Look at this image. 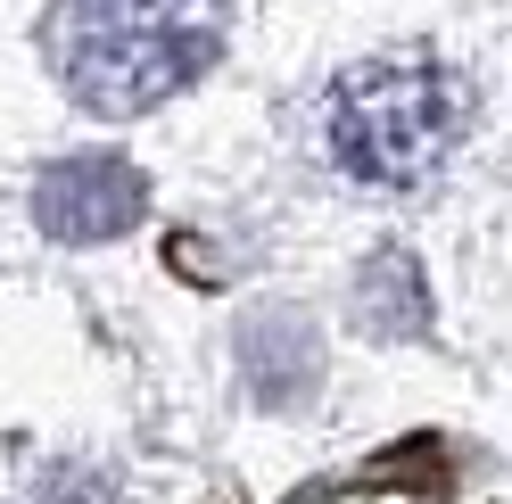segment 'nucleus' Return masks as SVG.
Here are the masks:
<instances>
[{
  "label": "nucleus",
  "instance_id": "f257e3e1",
  "mask_svg": "<svg viewBox=\"0 0 512 504\" xmlns=\"http://www.w3.org/2000/svg\"><path fill=\"white\" fill-rule=\"evenodd\" d=\"M50 42L83 108L141 116L207 75L223 42V0H67Z\"/></svg>",
  "mask_w": 512,
  "mask_h": 504
},
{
  "label": "nucleus",
  "instance_id": "f03ea898",
  "mask_svg": "<svg viewBox=\"0 0 512 504\" xmlns=\"http://www.w3.org/2000/svg\"><path fill=\"white\" fill-rule=\"evenodd\" d=\"M471 124V83L430 50H397V58H364L347 67L323 100V141L339 157V174L405 191L422 182Z\"/></svg>",
  "mask_w": 512,
  "mask_h": 504
},
{
  "label": "nucleus",
  "instance_id": "7ed1b4c3",
  "mask_svg": "<svg viewBox=\"0 0 512 504\" xmlns=\"http://www.w3.org/2000/svg\"><path fill=\"white\" fill-rule=\"evenodd\" d=\"M34 207H42V232L50 240L91 248V240H116V232L141 224L149 182H141V166H124L116 149H83V157H58V166L42 174Z\"/></svg>",
  "mask_w": 512,
  "mask_h": 504
},
{
  "label": "nucleus",
  "instance_id": "20e7f679",
  "mask_svg": "<svg viewBox=\"0 0 512 504\" xmlns=\"http://www.w3.org/2000/svg\"><path fill=\"white\" fill-rule=\"evenodd\" d=\"M240 356H248V389L273 397V405H298L314 389V372H323V348H314V331L298 314H256Z\"/></svg>",
  "mask_w": 512,
  "mask_h": 504
},
{
  "label": "nucleus",
  "instance_id": "39448f33",
  "mask_svg": "<svg viewBox=\"0 0 512 504\" xmlns=\"http://www.w3.org/2000/svg\"><path fill=\"white\" fill-rule=\"evenodd\" d=\"M364 331H380V339H405V331H422L430 323V298H422V273H413L397 248H380L372 257V273H364Z\"/></svg>",
  "mask_w": 512,
  "mask_h": 504
}]
</instances>
